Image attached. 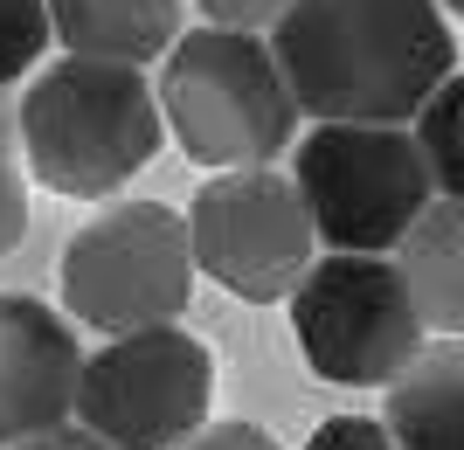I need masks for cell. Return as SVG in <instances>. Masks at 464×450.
<instances>
[{"mask_svg":"<svg viewBox=\"0 0 464 450\" xmlns=\"http://www.w3.org/2000/svg\"><path fill=\"white\" fill-rule=\"evenodd\" d=\"M21 125V159L49 195L70 201H104L139 167H153L167 111L146 70L132 62H97V56H63L49 62L14 111Z\"/></svg>","mask_w":464,"mask_h":450,"instance_id":"cell-2","label":"cell"},{"mask_svg":"<svg viewBox=\"0 0 464 450\" xmlns=\"http://www.w3.org/2000/svg\"><path fill=\"white\" fill-rule=\"evenodd\" d=\"M63 56L132 62L146 70L180 42V0H49Z\"/></svg>","mask_w":464,"mask_h":450,"instance_id":"cell-10","label":"cell"},{"mask_svg":"<svg viewBox=\"0 0 464 450\" xmlns=\"http://www.w3.org/2000/svg\"><path fill=\"white\" fill-rule=\"evenodd\" d=\"M409 292L444 340H464V201H437L402 250Z\"/></svg>","mask_w":464,"mask_h":450,"instance_id":"cell-12","label":"cell"},{"mask_svg":"<svg viewBox=\"0 0 464 450\" xmlns=\"http://www.w3.org/2000/svg\"><path fill=\"white\" fill-rule=\"evenodd\" d=\"M160 111L180 153L215 174L271 167L305 118L271 35H250V28H188L160 70Z\"/></svg>","mask_w":464,"mask_h":450,"instance_id":"cell-3","label":"cell"},{"mask_svg":"<svg viewBox=\"0 0 464 450\" xmlns=\"http://www.w3.org/2000/svg\"><path fill=\"white\" fill-rule=\"evenodd\" d=\"M63 312L104 340L180 326L194 298V235L167 201H111L97 208L56 263Z\"/></svg>","mask_w":464,"mask_h":450,"instance_id":"cell-4","label":"cell"},{"mask_svg":"<svg viewBox=\"0 0 464 450\" xmlns=\"http://www.w3.org/2000/svg\"><path fill=\"white\" fill-rule=\"evenodd\" d=\"M215 402V353L188 326L125 333L83 360L77 423L118 450H180L208 430Z\"/></svg>","mask_w":464,"mask_h":450,"instance_id":"cell-7","label":"cell"},{"mask_svg":"<svg viewBox=\"0 0 464 450\" xmlns=\"http://www.w3.org/2000/svg\"><path fill=\"white\" fill-rule=\"evenodd\" d=\"M271 49L312 125H409L458 77L444 0H291Z\"/></svg>","mask_w":464,"mask_h":450,"instance_id":"cell-1","label":"cell"},{"mask_svg":"<svg viewBox=\"0 0 464 450\" xmlns=\"http://www.w3.org/2000/svg\"><path fill=\"white\" fill-rule=\"evenodd\" d=\"M83 360L91 353L70 312L28 292H0V450L77 423Z\"/></svg>","mask_w":464,"mask_h":450,"instance_id":"cell-9","label":"cell"},{"mask_svg":"<svg viewBox=\"0 0 464 450\" xmlns=\"http://www.w3.org/2000/svg\"><path fill=\"white\" fill-rule=\"evenodd\" d=\"M194 7L208 14V28H250V35H264V28L285 21L291 0H194Z\"/></svg>","mask_w":464,"mask_h":450,"instance_id":"cell-17","label":"cell"},{"mask_svg":"<svg viewBox=\"0 0 464 450\" xmlns=\"http://www.w3.org/2000/svg\"><path fill=\"white\" fill-rule=\"evenodd\" d=\"M382 423L402 450H464V340H430L388 381Z\"/></svg>","mask_w":464,"mask_h":450,"instance_id":"cell-11","label":"cell"},{"mask_svg":"<svg viewBox=\"0 0 464 450\" xmlns=\"http://www.w3.org/2000/svg\"><path fill=\"white\" fill-rule=\"evenodd\" d=\"M28 235V174H21V125L0 104V256Z\"/></svg>","mask_w":464,"mask_h":450,"instance_id":"cell-15","label":"cell"},{"mask_svg":"<svg viewBox=\"0 0 464 450\" xmlns=\"http://www.w3.org/2000/svg\"><path fill=\"white\" fill-rule=\"evenodd\" d=\"M430 319L409 292L402 256L326 250L291 292V340L333 388H388L430 347Z\"/></svg>","mask_w":464,"mask_h":450,"instance_id":"cell-6","label":"cell"},{"mask_svg":"<svg viewBox=\"0 0 464 450\" xmlns=\"http://www.w3.org/2000/svg\"><path fill=\"white\" fill-rule=\"evenodd\" d=\"M194 235V271L215 277L229 298L250 305H277L305 284V271L319 263V229L312 208L298 195V180L250 167V174H215L188 208Z\"/></svg>","mask_w":464,"mask_h":450,"instance_id":"cell-8","label":"cell"},{"mask_svg":"<svg viewBox=\"0 0 464 450\" xmlns=\"http://www.w3.org/2000/svg\"><path fill=\"white\" fill-rule=\"evenodd\" d=\"M14 450H118V444H104V436L83 430V423H63V430L35 436V444H14Z\"/></svg>","mask_w":464,"mask_h":450,"instance_id":"cell-19","label":"cell"},{"mask_svg":"<svg viewBox=\"0 0 464 450\" xmlns=\"http://www.w3.org/2000/svg\"><path fill=\"white\" fill-rule=\"evenodd\" d=\"M49 42H56L49 0H0V83H21Z\"/></svg>","mask_w":464,"mask_h":450,"instance_id":"cell-14","label":"cell"},{"mask_svg":"<svg viewBox=\"0 0 464 450\" xmlns=\"http://www.w3.org/2000/svg\"><path fill=\"white\" fill-rule=\"evenodd\" d=\"M416 139H423V159H430L437 195H444V201H464V70L423 104Z\"/></svg>","mask_w":464,"mask_h":450,"instance_id":"cell-13","label":"cell"},{"mask_svg":"<svg viewBox=\"0 0 464 450\" xmlns=\"http://www.w3.org/2000/svg\"><path fill=\"white\" fill-rule=\"evenodd\" d=\"M305 450H402V444L388 436L382 416H326V423L305 436Z\"/></svg>","mask_w":464,"mask_h":450,"instance_id":"cell-16","label":"cell"},{"mask_svg":"<svg viewBox=\"0 0 464 450\" xmlns=\"http://www.w3.org/2000/svg\"><path fill=\"white\" fill-rule=\"evenodd\" d=\"M444 14H464V0H444Z\"/></svg>","mask_w":464,"mask_h":450,"instance_id":"cell-20","label":"cell"},{"mask_svg":"<svg viewBox=\"0 0 464 450\" xmlns=\"http://www.w3.org/2000/svg\"><path fill=\"white\" fill-rule=\"evenodd\" d=\"M298 195L312 208V229L326 250L388 256L402 250L416 222L437 208L423 139L409 125H312L298 139Z\"/></svg>","mask_w":464,"mask_h":450,"instance_id":"cell-5","label":"cell"},{"mask_svg":"<svg viewBox=\"0 0 464 450\" xmlns=\"http://www.w3.org/2000/svg\"><path fill=\"white\" fill-rule=\"evenodd\" d=\"M180 450H277V436L256 430V423H208V430L188 436Z\"/></svg>","mask_w":464,"mask_h":450,"instance_id":"cell-18","label":"cell"}]
</instances>
